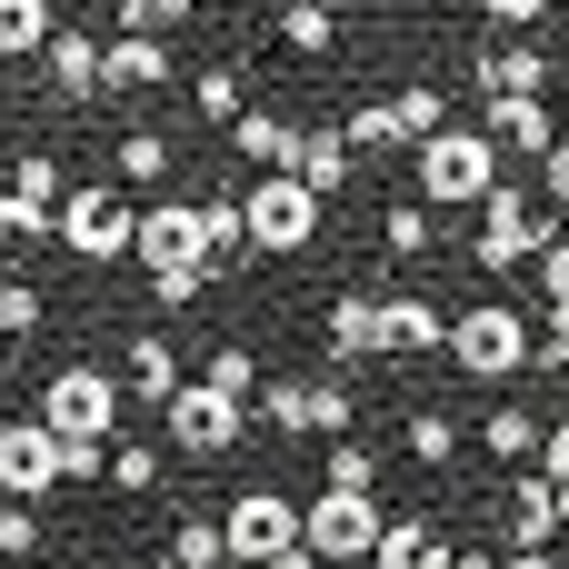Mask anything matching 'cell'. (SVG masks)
Here are the masks:
<instances>
[{"label": "cell", "mask_w": 569, "mask_h": 569, "mask_svg": "<svg viewBox=\"0 0 569 569\" xmlns=\"http://www.w3.org/2000/svg\"><path fill=\"white\" fill-rule=\"evenodd\" d=\"M480 10H490V20H500V30H530V20H550V10H560V0H480Z\"/></svg>", "instance_id": "obj_45"}, {"label": "cell", "mask_w": 569, "mask_h": 569, "mask_svg": "<svg viewBox=\"0 0 569 569\" xmlns=\"http://www.w3.org/2000/svg\"><path fill=\"white\" fill-rule=\"evenodd\" d=\"M530 370H550V380H569V330H550V340L530 350Z\"/></svg>", "instance_id": "obj_46"}, {"label": "cell", "mask_w": 569, "mask_h": 569, "mask_svg": "<svg viewBox=\"0 0 569 569\" xmlns=\"http://www.w3.org/2000/svg\"><path fill=\"white\" fill-rule=\"evenodd\" d=\"M190 380H210L220 400H240V410H250V390H260V350H250V340H220V350H210Z\"/></svg>", "instance_id": "obj_31"}, {"label": "cell", "mask_w": 569, "mask_h": 569, "mask_svg": "<svg viewBox=\"0 0 569 569\" xmlns=\"http://www.w3.org/2000/svg\"><path fill=\"white\" fill-rule=\"evenodd\" d=\"M0 420H10V370H0Z\"/></svg>", "instance_id": "obj_51"}, {"label": "cell", "mask_w": 569, "mask_h": 569, "mask_svg": "<svg viewBox=\"0 0 569 569\" xmlns=\"http://www.w3.org/2000/svg\"><path fill=\"white\" fill-rule=\"evenodd\" d=\"M320 490H350V500H380V460L360 440H330L320 450Z\"/></svg>", "instance_id": "obj_35"}, {"label": "cell", "mask_w": 569, "mask_h": 569, "mask_svg": "<svg viewBox=\"0 0 569 569\" xmlns=\"http://www.w3.org/2000/svg\"><path fill=\"white\" fill-rule=\"evenodd\" d=\"M250 410H260V430L300 440V430H310V380H260V390H250Z\"/></svg>", "instance_id": "obj_33"}, {"label": "cell", "mask_w": 569, "mask_h": 569, "mask_svg": "<svg viewBox=\"0 0 569 569\" xmlns=\"http://www.w3.org/2000/svg\"><path fill=\"white\" fill-rule=\"evenodd\" d=\"M220 540H230L240 569H270L280 550H300V500H290L280 480H250V490L220 510Z\"/></svg>", "instance_id": "obj_8"}, {"label": "cell", "mask_w": 569, "mask_h": 569, "mask_svg": "<svg viewBox=\"0 0 569 569\" xmlns=\"http://www.w3.org/2000/svg\"><path fill=\"white\" fill-rule=\"evenodd\" d=\"M60 490V440L40 430V420H0V500H50Z\"/></svg>", "instance_id": "obj_11"}, {"label": "cell", "mask_w": 569, "mask_h": 569, "mask_svg": "<svg viewBox=\"0 0 569 569\" xmlns=\"http://www.w3.org/2000/svg\"><path fill=\"white\" fill-rule=\"evenodd\" d=\"M480 450H490V460H510V470H530V460H540V420H530L520 400H500V410L480 420Z\"/></svg>", "instance_id": "obj_27"}, {"label": "cell", "mask_w": 569, "mask_h": 569, "mask_svg": "<svg viewBox=\"0 0 569 569\" xmlns=\"http://www.w3.org/2000/svg\"><path fill=\"white\" fill-rule=\"evenodd\" d=\"M380 250H390V260H430V250H440L430 200H390V210H380Z\"/></svg>", "instance_id": "obj_26"}, {"label": "cell", "mask_w": 569, "mask_h": 569, "mask_svg": "<svg viewBox=\"0 0 569 569\" xmlns=\"http://www.w3.org/2000/svg\"><path fill=\"white\" fill-rule=\"evenodd\" d=\"M40 550H50L40 510H30V500H0V560H40Z\"/></svg>", "instance_id": "obj_41"}, {"label": "cell", "mask_w": 569, "mask_h": 569, "mask_svg": "<svg viewBox=\"0 0 569 569\" xmlns=\"http://www.w3.org/2000/svg\"><path fill=\"white\" fill-rule=\"evenodd\" d=\"M130 230H140V210H130L110 180H70V190L50 200V240H60L70 260H120Z\"/></svg>", "instance_id": "obj_4"}, {"label": "cell", "mask_w": 569, "mask_h": 569, "mask_svg": "<svg viewBox=\"0 0 569 569\" xmlns=\"http://www.w3.org/2000/svg\"><path fill=\"white\" fill-rule=\"evenodd\" d=\"M40 80H50L60 100H100V40H90V30H50Z\"/></svg>", "instance_id": "obj_19"}, {"label": "cell", "mask_w": 569, "mask_h": 569, "mask_svg": "<svg viewBox=\"0 0 569 569\" xmlns=\"http://www.w3.org/2000/svg\"><path fill=\"white\" fill-rule=\"evenodd\" d=\"M40 240H50V210L20 200V190H0V260H10V250H40Z\"/></svg>", "instance_id": "obj_39"}, {"label": "cell", "mask_w": 569, "mask_h": 569, "mask_svg": "<svg viewBox=\"0 0 569 569\" xmlns=\"http://www.w3.org/2000/svg\"><path fill=\"white\" fill-rule=\"evenodd\" d=\"M50 30H60V10H50V0H0V60H40V50H50Z\"/></svg>", "instance_id": "obj_28"}, {"label": "cell", "mask_w": 569, "mask_h": 569, "mask_svg": "<svg viewBox=\"0 0 569 569\" xmlns=\"http://www.w3.org/2000/svg\"><path fill=\"white\" fill-rule=\"evenodd\" d=\"M160 569H230L220 520H170V550H160Z\"/></svg>", "instance_id": "obj_32"}, {"label": "cell", "mask_w": 569, "mask_h": 569, "mask_svg": "<svg viewBox=\"0 0 569 569\" xmlns=\"http://www.w3.org/2000/svg\"><path fill=\"white\" fill-rule=\"evenodd\" d=\"M500 520H510V550H550L560 540V490L540 470H510L500 480Z\"/></svg>", "instance_id": "obj_14"}, {"label": "cell", "mask_w": 569, "mask_h": 569, "mask_svg": "<svg viewBox=\"0 0 569 569\" xmlns=\"http://www.w3.org/2000/svg\"><path fill=\"white\" fill-rule=\"evenodd\" d=\"M270 569H320V560H310V550H280V560H270Z\"/></svg>", "instance_id": "obj_50"}, {"label": "cell", "mask_w": 569, "mask_h": 569, "mask_svg": "<svg viewBox=\"0 0 569 569\" xmlns=\"http://www.w3.org/2000/svg\"><path fill=\"white\" fill-rule=\"evenodd\" d=\"M180 380H190V370H180V350H170L160 330H140V340L120 350V400H150V410H160Z\"/></svg>", "instance_id": "obj_18"}, {"label": "cell", "mask_w": 569, "mask_h": 569, "mask_svg": "<svg viewBox=\"0 0 569 569\" xmlns=\"http://www.w3.org/2000/svg\"><path fill=\"white\" fill-rule=\"evenodd\" d=\"M390 130L420 150L430 130H450V90H440V80H400V90H390Z\"/></svg>", "instance_id": "obj_24"}, {"label": "cell", "mask_w": 569, "mask_h": 569, "mask_svg": "<svg viewBox=\"0 0 569 569\" xmlns=\"http://www.w3.org/2000/svg\"><path fill=\"white\" fill-rule=\"evenodd\" d=\"M60 480H110V440H60Z\"/></svg>", "instance_id": "obj_44"}, {"label": "cell", "mask_w": 569, "mask_h": 569, "mask_svg": "<svg viewBox=\"0 0 569 569\" xmlns=\"http://www.w3.org/2000/svg\"><path fill=\"white\" fill-rule=\"evenodd\" d=\"M10 190H20V200H40V210H50V200H60V190H70V180H60V160H50V150H40V140H20V150H10Z\"/></svg>", "instance_id": "obj_37"}, {"label": "cell", "mask_w": 569, "mask_h": 569, "mask_svg": "<svg viewBox=\"0 0 569 569\" xmlns=\"http://www.w3.org/2000/svg\"><path fill=\"white\" fill-rule=\"evenodd\" d=\"M400 440H410V460H420V470H450L460 420H450V410H410V420H400Z\"/></svg>", "instance_id": "obj_36"}, {"label": "cell", "mask_w": 569, "mask_h": 569, "mask_svg": "<svg viewBox=\"0 0 569 569\" xmlns=\"http://www.w3.org/2000/svg\"><path fill=\"white\" fill-rule=\"evenodd\" d=\"M450 530H430V520H390L380 530V550H370V569H450Z\"/></svg>", "instance_id": "obj_22"}, {"label": "cell", "mask_w": 569, "mask_h": 569, "mask_svg": "<svg viewBox=\"0 0 569 569\" xmlns=\"http://www.w3.org/2000/svg\"><path fill=\"white\" fill-rule=\"evenodd\" d=\"M540 300H550V330H569V230L540 250Z\"/></svg>", "instance_id": "obj_43"}, {"label": "cell", "mask_w": 569, "mask_h": 569, "mask_svg": "<svg viewBox=\"0 0 569 569\" xmlns=\"http://www.w3.org/2000/svg\"><path fill=\"white\" fill-rule=\"evenodd\" d=\"M410 170H420V200H430V210H480L490 180H500V150H490L480 120H450V130H430V140L410 150Z\"/></svg>", "instance_id": "obj_2"}, {"label": "cell", "mask_w": 569, "mask_h": 569, "mask_svg": "<svg viewBox=\"0 0 569 569\" xmlns=\"http://www.w3.org/2000/svg\"><path fill=\"white\" fill-rule=\"evenodd\" d=\"M450 569H500V560L490 550H450Z\"/></svg>", "instance_id": "obj_49"}, {"label": "cell", "mask_w": 569, "mask_h": 569, "mask_svg": "<svg viewBox=\"0 0 569 569\" xmlns=\"http://www.w3.org/2000/svg\"><path fill=\"white\" fill-rule=\"evenodd\" d=\"M500 569H569L560 550H500Z\"/></svg>", "instance_id": "obj_48"}, {"label": "cell", "mask_w": 569, "mask_h": 569, "mask_svg": "<svg viewBox=\"0 0 569 569\" xmlns=\"http://www.w3.org/2000/svg\"><path fill=\"white\" fill-rule=\"evenodd\" d=\"M470 80H480L490 100H550V50H530V40L480 50V60H470Z\"/></svg>", "instance_id": "obj_15"}, {"label": "cell", "mask_w": 569, "mask_h": 569, "mask_svg": "<svg viewBox=\"0 0 569 569\" xmlns=\"http://www.w3.org/2000/svg\"><path fill=\"white\" fill-rule=\"evenodd\" d=\"M110 170H120L130 190H160V180H170V130H120Z\"/></svg>", "instance_id": "obj_29"}, {"label": "cell", "mask_w": 569, "mask_h": 569, "mask_svg": "<svg viewBox=\"0 0 569 569\" xmlns=\"http://www.w3.org/2000/svg\"><path fill=\"white\" fill-rule=\"evenodd\" d=\"M190 10H200V0H120V30H150V40H170V30H190Z\"/></svg>", "instance_id": "obj_42"}, {"label": "cell", "mask_w": 569, "mask_h": 569, "mask_svg": "<svg viewBox=\"0 0 569 569\" xmlns=\"http://www.w3.org/2000/svg\"><path fill=\"white\" fill-rule=\"evenodd\" d=\"M440 350H450L470 380H520L540 340H530V320H520L510 300H470V310L450 320V340H440Z\"/></svg>", "instance_id": "obj_5"}, {"label": "cell", "mask_w": 569, "mask_h": 569, "mask_svg": "<svg viewBox=\"0 0 569 569\" xmlns=\"http://www.w3.org/2000/svg\"><path fill=\"white\" fill-rule=\"evenodd\" d=\"M560 240V220L520 190V180H490V200H480V270H510V260H540Z\"/></svg>", "instance_id": "obj_9"}, {"label": "cell", "mask_w": 569, "mask_h": 569, "mask_svg": "<svg viewBox=\"0 0 569 569\" xmlns=\"http://www.w3.org/2000/svg\"><path fill=\"white\" fill-rule=\"evenodd\" d=\"M550 110H560V120H569V80H560V100H550Z\"/></svg>", "instance_id": "obj_52"}, {"label": "cell", "mask_w": 569, "mask_h": 569, "mask_svg": "<svg viewBox=\"0 0 569 569\" xmlns=\"http://www.w3.org/2000/svg\"><path fill=\"white\" fill-rule=\"evenodd\" d=\"M340 30H350V20H340V0H280V10H270V40H280L290 60H330V50H340Z\"/></svg>", "instance_id": "obj_17"}, {"label": "cell", "mask_w": 569, "mask_h": 569, "mask_svg": "<svg viewBox=\"0 0 569 569\" xmlns=\"http://www.w3.org/2000/svg\"><path fill=\"white\" fill-rule=\"evenodd\" d=\"M230 150H240L250 170H290V150H300V120H290V110H240V120H230Z\"/></svg>", "instance_id": "obj_21"}, {"label": "cell", "mask_w": 569, "mask_h": 569, "mask_svg": "<svg viewBox=\"0 0 569 569\" xmlns=\"http://www.w3.org/2000/svg\"><path fill=\"white\" fill-rule=\"evenodd\" d=\"M550 210H569V130L550 140Z\"/></svg>", "instance_id": "obj_47"}, {"label": "cell", "mask_w": 569, "mask_h": 569, "mask_svg": "<svg viewBox=\"0 0 569 569\" xmlns=\"http://www.w3.org/2000/svg\"><path fill=\"white\" fill-rule=\"evenodd\" d=\"M50 320V300H40V280H0V340H30Z\"/></svg>", "instance_id": "obj_40"}, {"label": "cell", "mask_w": 569, "mask_h": 569, "mask_svg": "<svg viewBox=\"0 0 569 569\" xmlns=\"http://www.w3.org/2000/svg\"><path fill=\"white\" fill-rule=\"evenodd\" d=\"M320 330H330V350H340V360H380V290H340Z\"/></svg>", "instance_id": "obj_23"}, {"label": "cell", "mask_w": 569, "mask_h": 569, "mask_svg": "<svg viewBox=\"0 0 569 569\" xmlns=\"http://www.w3.org/2000/svg\"><path fill=\"white\" fill-rule=\"evenodd\" d=\"M190 210H200V250H210V270L250 250V240H240V190H200Z\"/></svg>", "instance_id": "obj_30"}, {"label": "cell", "mask_w": 569, "mask_h": 569, "mask_svg": "<svg viewBox=\"0 0 569 569\" xmlns=\"http://www.w3.org/2000/svg\"><path fill=\"white\" fill-rule=\"evenodd\" d=\"M440 340H450V320L420 290H380V360H430Z\"/></svg>", "instance_id": "obj_13"}, {"label": "cell", "mask_w": 569, "mask_h": 569, "mask_svg": "<svg viewBox=\"0 0 569 569\" xmlns=\"http://www.w3.org/2000/svg\"><path fill=\"white\" fill-rule=\"evenodd\" d=\"M160 430H170V450H180V460H220V450L250 430V410H240V400H220L210 380H180V390L160 400Z\"/></svg>", "instance_id": "obj_10"}, {"label": "cell", "mask_w": 569, "mask_h": 569, "mask_svg": "<svg viewBox=\"0 0 569 569\" xmlns=\"http://www.w3.org/2000/svg\"><path fill=\"white\" fill-rule=\"evenodd\" d=\"M50 440H110V420H120V380L100 370V360H60L50 380H40V410H30Z\"/></svg>", "instance_id": "obj_6"}, {"label": "cell", "mask_w": 569, "mask_h": 569, "mask_svg": "<svg viewBox=\"0 0 569 569\" xmlns=\"http://www.w3.org/2000/svg\"><path fill=\"white\" fill-rule=\"evenodd\" d=\"M350 420H360V380H310V430L350 440Z\"/></svg>", "instance_id": "obj_38"}, {"label": "cell", "mask_w": 569, "mask_h": 569, "mask_svg": "<svg viewBox=\"0 0 569 569\" xmlns=\"http://www.w3.org/2000/svg\"><path fill=\"white\" fill-rule=\"evenodd\" d=\"M180 80V60H170V40H150V30H120L110 50H100V100L110 90H170Z\"/></svg>", "instance_id": "obj_12"}, {"label": "cell", "mask_w": 569, "mask_h": 569, "mask_svg": "<svg viewBox=\"0 0 569 569\" xmlns=\"http://www.w3.org/2000/svg\"><path fill=\"white\" fill-rule=\"evenodd\" d=\"M240 240L270 250V260H300V250L320 240V200H310L290 170H260V180L240 190Z\"/></svg>", "instance_id": "obj_3"}, {"label": "cell", "mask_w": 569, "mask_h": 569, "mask_svg": "<svg viewBox=\"0 0 569 569\" xmlns=\"http://www.w3.org/2000/svg\"><path fill=\"white\" fill-rule=\"evenodd\" d=\"M190 110H200L210 130H230V120L250 110V80H240V60H210V70L190 80Z\"/></svg>", "instance_id": "obj_25"}, {"label": "cell", "mask_w": 569, "mask_h": 569, "mask_svg": "<svg viewBox=\"0 0 569 569\" xmlns=\"http://www.w3.org/2000/svg\"><path fill=\"white\" fill-rule=\"evenodd\" d=\"M160 470H170V450H150V440H110V490H120V500H150Z\"/></svg>", "instance_id": "obj_34"}, {"label": "cell", "mask_w": 569, "mask_h": 569, "mask_svg": "<svg viewBox=\"0 0 569 569\" xmlns=\"http://www.w3.org/2000/svg\"><path fill=\"white\" fill-rule=\"evenodd\" d=\"M350 170H360V150L340 140V120H320V130H300V150H290V180H300L310 200H330V190H350Z\"/></svg>", "instance_id": "obj_16"}, {"label": "cell", "mask_w": 569, "mask_h": 569, "mask_svg": "<svg viewBox=\"0 0 569 569\" xmlns=\"http://www.w3.org/2000/svg\"><path fill=\"white\" fill-rule=\"evenodd\" d=\"M380 530H390V510H380V500H350V490H320V500L300 510V550L320 569H370Z\"/></svg>", "instance_id": "obj_7"}, {"label": "cell", "mask_w": 569, "mask_h": 569, "mask_svg": "<svg viewBox=\"0 0 569 569\" xmlns=\"http://www.w3.org/2000/svg\"><path fill=\"white\" fill-rule=\"evenodd\" d=\"M130 250H140V270H150V300L160 310H190L220 270H210V250H200V210L190 200H150L140 210V230H130Z\"/></svg>", "instance_id": "obj_1"}, {"label": "cell", "mask_w": 569, "mask_h": 569, "mask_svg": "<svg viewBox=\"0 0 569 569\" xmlns=\"http://www.w3.org/2000/svg\"><path fill=\"white\" fill-rule=\"evenodd\" d=\"M480 130H490V150H540V160H550L560 110H550V100H490V120H480Z\"/></svg>", "instance_id": "obj_20"}]
</instances>
